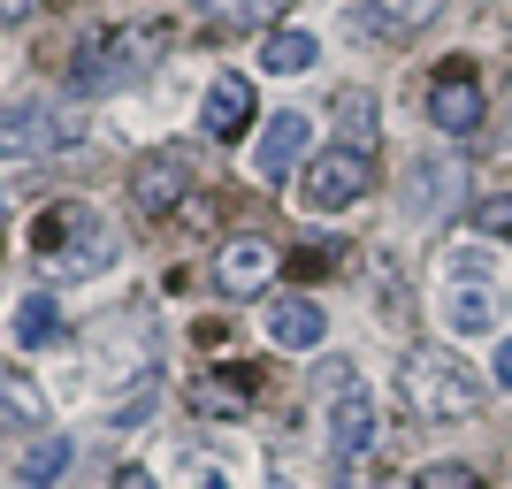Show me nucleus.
<instances>
[{
  "instance_id": "f257e3e1",
  "label": "nucleus",
  "mask_w": 512,
  "mask_h": 489,
  "mask_svg": "<svg viewBox=\"0 0 512 489\" xmlns=\"http://www.w3.org/2000/svg\"><path fill=\"white\" fill-rule=\"evenodd\" d=\"M406 405L421 421H474L482 413V375L451 344H413L406 352Z\"/></svg>"
},
{
  "instance_id": "f03ea898",
  "label": "nucleus",
  "mask_w": 512,
  "mask_h": 489,
  "mask_svg": "<svg viewBox=\"0 0 512 489\" xmlns=\"http://www.w3.org/2000/svg\"><path fill=\"white\" fill-rule=\"evenodd\" d=\"M31 245H39L46 276H100L115 245H107V222L85 207V199H62V207H46L31 222Z\"/></svg>"
},
{
  "instance_id": "7ed1b4c3",
  "label": "nucleus",
  "mask_w": 512,
  "mask_h": 489,
  "mask_svg": "<svg viewBox=\"0 0 512 489\" xmlns=\"http://www.w3.org/2000/svg\"><path fill=\"white\" fill-rule=\"evenodd\" d=\"M161 54H169V23H115V31H100V39L77 54L69 85L77 92H115V85H130V77H146Z\"/></svg>"
},
{
  "instance_id": "20e7f679",
  "label": "nucleus",
  "mask_w": 512,
  "mask_h": 489,
  "mask_svg": "<svg viewBox=\"0 0 512 489\" xmlns=\"http://www.w3.org/2000/svg\"><path fill=\"white\" fill-rule=\"evenodd\" d=\"M367 184H375V161H367L360 146H329L306 161V184H299V207L306 214H344V207H360Z\"/></svg>"
},
{
  "instance_id": "39448f33",
  "label": "nucleus",
  "mask_w": 512,
  "mask_h": 489,
  "mask_svg": "<svg viewBox=\"0 0 512 489\" xmlns=\"http://www.w3.org/2000/svg\"><path fill=\"white\" fill-rule=\"evenodd\" d=\"M192 176H199L192 146H153L138 161V176H130V199H138V214H176L192 199Z\"/></svg>"
},
{
  "instance_id": "423d86ee",
  "label": "nucleus",
  "mask_w": 512,
  "mask_h": 489,
  "mask_svg": "<svg viewBox=\"0 0 512 489\" xmlns=\"http://www.w3.org/2000/svg\"><path fill=\"white\" fill-rule=\"evenodd\" d=\"M276 268H283V245H276V237H230V245L214 253V291L260 298L268 283H276Z\"/></svg>"
},
{
  "instance_id": "0eeeda50",
  "label": "nucleus",
  "mask_w": 512,
  "mask_h": 489,
  "mask_svg": "<svg viewBox=\"0 0 512 489\" xmlns=\"http://www.w3.org/2000/svg\"><path fill=\"white\" fill-rule=\"evenodd\" d=\"M428 123L444 130V138H474V130H482V85H474L467 62L436 69V85H428Z\"/></svg>"
},
{
  "instance_id": "6e6552de",
  "label": "nucleus",
  "mask_w": 512,
  "mask_h": 489,
  "mask_svg": "<svg viewBox=\"0 0 512 489\" xmlns=\"http://www.w3.org/2000/svg\"><path fill=\"white\" fill-rule=\"evenodd\" d=\"M199 130H207L214 146H230V138L253 130V85H245L237 69H222V77L207 85V100H199Z\"/></svg>"
},
{
  "instance_id": "1a4fd4ad",
  "label": "nucleus",
  "mask_w": 512,
  "mask_h": 489,
  "mask_svg": "<svg viewBox=\"0 0 512 489\" xmlns=\"http://www.w3.org/2000/svg\"><path fill=\"white\" fill-rule=\"evenodd\" d=\"M375 436H383V413H375V398H367L360 375H352V383L337 390V413H329V444H337V459H367Z\"/></svg>"
},
{
  "instance_id": "9d476101",
  "label": "nucleus",
  "mask_w": 512,
  "mask_h": 489,
  "mask_svg": "<svg viewBox=\"0 0 512 489\" xmlns=\"http://www.w3.org/2000/svg\"><path fill=\"white\" fill-rule=\"evenodd\" d=\"M69 130L46 115V107L16 100V107H0V161H39L46 146H62Z\"/></svg>"
},
{
  "instance_id": "9b49d317",
  "label": "nucleus",
  "mask_w": 512,
  "mask_h": 489,
  "mask_svg": "<svg viewBox=\"0 0 512 489\" xmlns=\"http://www.w3.org/2000/svg\"><path fill=\"white\" fill-rule=\"evenodd\" d=\"M306 138H314V123H306L299 107H283L276 123L260 130V146H253V169L268 176V184H283V176H291V169L306 161Z\"/></svg>"
},
{
  "instance_id": "f8f14e48",
  "label": "nucleus",
  "mask_w": 512,
  "mask_h": 489,
  "mask_svg": "<svg viewBox=\"0 0 512 489\" xmlns=\"http://www.w3.org/2000/svg\"><path fill=\"white\" fill-rule=\"evenodd\" d=\"M321 337H329V314H321L314 298H276V306H268V344H283V352H314Z\"/></svg>"
},
{
  "instance_id": "ddd939ff",
  "label": "nucleus",
  "mask_w": 512,
  "mask_h": 489,
  "mask_svg": "<svg viewBox=\"0 0 512 489\" xmlns=\"http://www.w3.org/2000/svg\"><path fill=\"white\" fill-rule=\"evenodd\" d=\"M192 405H199V413H214V421H237V413L253 405V375H245V367L199 375V383H192Z\"/></svg>"
},
{
  "instance_id": "4468645a",
  "label": "nucleus",
  "mask_w": 512,
  "mask_h": 489,
  "mask_svg": "<svg viewBox=\"0 0 512 489\" xmlns=\"http://www.w3.org/2000/svg\"><path fill=\"white\" fill-rule=\"evenodd\" d=\"M444 321H451V337H482V329H497V291H490V283H451Z\"/></svg>"
},
{
  "instance_id": "2eb2a0df",
  "label": "nucleus",
  "mask_w": 512,
  "mask_h": 489,
  "mask_svg": "<svg viewBox=\"0 0 512 489\" xmlns=\"http://www.w3.org/2000/svg\"><path fill=\"white\" fill-rule=\"evenodd\" d=\"M444 16V0H367V23L383 31V39H413L428 23Z\"/></svg>"
},
{
  "instance_id": "dca6fc26",
  "label": "nucleus",
  "mask_w": 512,
  "mask_h": 489,
  "mask_svg": "<svg viewBox=\"0 0 512 489\" xmlns=\"http://www.w3.org/2000/svg\"><path fill=\"white\" fill-rule=\"evenodd\" d=\"M451 199H459V161H413L406 207H413V214H444Z\"/></svg>"
},
{
  "instance_id": "f3484780",
  "label": "nucleus",
  "mask_w": 512,
  "mask_h": 489,
  "mask_svg": "<svg viewBox=\"0 0 512 489\" xmlns=\"http://www.w3.org/2000/svg\"><path fill=\"white\" fill-rule=\"evenodd\" d=\"M291 0H199V16L214 31H260V23H276Z\"/></svg>"
},
{
  "instance_id": "a211bd4d",
  "label": "nucleus",
  "mask_w": 512,
  "mask_h": 489,
  "mask_svg": "<svg viewBox=\"0 0 512 489\" xmlns=\"http://www.w3.org/2000/svg\"><path fill=\"white\" fill-rule=\"evenodd\" d=\"M62 467H69V436H39V444L16 459V482L23 489H46V482H62Z\"/></svg>"
},
{
  "instance_id": "6ab92c4d",
  "label": "nucleus",
  "mask_w": 512,
  "mask_h": 489,
  "mask_svg": "<svg viewBox=\"0 0 512 489\" xmlns=\"http://www.w3.org/2000/svg\"><path fill=\"white\" fill-rule=\"evenodd\" d=\"M260 62L276 69V77H306V69L321 62V46H314V31H276V39H268V54H260Z\"/></svg>"
},
{
  "instance_id": "aec40b11",
  "label": "nucleus",
  "mask_w": 512,
  "mask_h": 489,
  "mask_svg": "<svg viewBox=\"0 0 512 489\" xmlns=\"http://www.w3.org/2000/svg\"><path fill=\"white\" fill-rule=\"evenodd\" d=\"M54 329H62V314H54V298H46V291H31V298L16 306V344L31 352V344H46Z\"/></svg>"
},
{
  "instance_id": "412c9836",
  "label": "nucleus",
  "mask_w": 512,
  "mask_h": 489,
  "mask_svg": "<svg viewBox=\"0 0 512 489\" xmlns=\"http://www.w3.org/2000/svg\"><path fill=\"white\" fill-rule=\"evenodd\" d=\"M337 115H344V130H352V146H375V100H367V92L360 85H352V92H337Z\"/></svg>"
},
{
  "instance_id": "4be33fe9",
  "label": "nucleus",
  "mask_w": 512,
  "mask_h": 489,
  "mask_svg": "<svg viewBox=\"0 0 512 489\" xmlns=\"http://www.w3.org/2000/svg\"><path fill=\"white\" fill-rule=\"evenodd\" d=\"M474 230L482 237H512V192H482L474 199Z\"/></svg>"
},
{
  "instance_id": "5701e85b",
  "label": "nucleus",
  "mask_w": 512,
  "mask_h": 489,
  "mask_svg": "<svg viewBox=\"0 0 512 489\" xmlns=\"http://www.w3.org/2000/svg\"><path fill=\"white\" fill-rule=\"evenodd\" d=\"M375 306H383V314H398V321H406V306H413V298H406V276H390V260H375Z\"/></svg>"
},
{
  "instance_id": "b1692460",
  "label": "nucleus",
  "mask_w": 512,
  "mask_h": 489,
  "mask_svg": "<svg viewBox=\"0 0 512 489\" xmlns=\"http://www.w3.org/2000/svg\"><path fill=\"white\" fill-rule=\"evenodd\" d=\"M413 489H482V474H474V467H451V459H444V467H428Z\"/></svg>"
},
{
  "instance_id": "393cba45",
  "label": "nucleus",
  "mask_w": 512,
  "mask_h": 489,
  "mask_svg": "<svg viewBox=\"0 0 512 489\" xmlns=\"http://www.w3.org/2000/svg\"><path fill=\"white\" fill-rule=\"evenodd\" d=\"M283 268H291V276H329L337 253H329V245H306V253H283Z\"/></svg>"
},
{
  "instance_id": "a878e982",
  "label": "nucleus",
  "mask_w": 512,
  "mask_h": 489,
  "mask_svg": "<svg viewBox=\"0 0 512 489\" xmlns=\"http://www.w3.org/2000/svg\"><path fill=\"white\" fill-rule=\"evenodd\" d=\"M192 489H230V474H222V467H199V474H192Z\"/></svg>"
},
{
  "instance_id": "bb28decb",
  "label": "nucleus",
  "mask_w": 512,
  "mask_h": 489,
  "mask_svg": "<svg viewBox=\"0 0 512 489\" xmlns=\"http://www.w3.org/2000/svg\"><path fill=\"white\" fill-rule=\"evenodd\" d=\"M31 8H39V0H0V23H23Z\"/></svg>"
},
{
  "instance_id": "cd10ccee",
  "label": "nucleus",
  "mask_w": 512,
  "mask_h": 489,
  "mask_svg": "<svg viewBox=\"0 0 512 489\" xmlns=\"http://www.w3.org/2000/svg\"><path fill=\"white\" fill-rule=\"evenodd\" d=\"M497 383H505V390H512V337H505V344H497Z\"/></svg>"
},
{
  "instance_id": "c85d7f7f",
  "label": "nucleus",
  "mask_w": 512,
  "mask_h": 489,
  "mask_svg": "<svg viewBox=\"0 0 512 489\" xmlns=\"http://www.w3.org/2000/svg\"><path fill=\"white\" fill-rule=\"evenodd\" d=\"M115 489H153V474H138V467H130V474H123Z\"/></svg>"
},
{
  "instance_id": "c756f323",
  "label": "nucleus",
  "mask_w": 512,
  "mask_h": 489,
  "mask_svg": "<svg viewBox=\"0 0 512 489\" xmlns=\"http://www.w3.org/2000/svg\"><path fill=\"white\" fill-rule=\"evenodd\" d=\"M0 207H8V192H0Z\"/></svg>"
},
{
  "instance_id": "7c9ffc66",
  "label": "nucleus",
  "mask_w": 512,
  "mask_h": 489,
  "mask_svg": "<svg viewBox=\"0 0 512 489\" xmlns=\"http://www.w3.org/2000/svg\"><path fill=\"white\" fill-rule=\"evenodd\" d=\"M505 107H512V92H505Z\"/></svg>"
},
{
  "instance_id": "2f4dec72",
  "label": "nucleus",
  "mask_w": 512,
  "mask_h": 489,
  "mask_svg": "<svg viewBox=\"0 0 512 489\" xmlns=\"http://www.w3.org/2000/svg\"><path fill=\"white\" fill-rule=\"evenodd\" d=\"M390 489H398V482H390Z\"/></svg>"
}]
</instances>
